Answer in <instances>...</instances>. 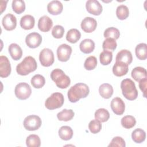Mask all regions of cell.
<instances>
[{
  "instance_id": "13",
  "label": "cell",
  "mask_w": 147,
  "mask_h": 147,
  "mask_svg": "<svg viewBox=\"0 0 147 147\" xmlns=\"http://www.w3.org/2000/svg\"><path fill=\"white\" fill-rule=\"evenodd\" d=\"M81 28L86 33H91L94 32L97 26L96 21L92 17H85L81 22Z\"/></svg>"
},
{
  "instance_id": "14",
  "label": "cell",
  "mask_w": 147,
  "mask_h": 147,
  "mask_svg": "<svg viewBox=\"0 0 147 147\" xmlns=\"http://www.w3.org/2000/svg\"><path fill=\"white\" fill-rule=\"evenodd\" d=\"M111 109L116 115H122L123 114L125 109L124 102L121 98L115 97L111 102Z\"/></svg>"
},
{
  "instance_id": "18",
  "label": "cell",
  "mask_w": 147,
  "mask_h": 147,
  "mask_svg": "<svg viewBox=\"0 0 147 147\" xmlns=\"http://www.w3.org/2000/svg\"><path fill=\"white\" fill-rule=\"evenodd\" d=\"M63 9V5L61 2L57 0L51 1L47 5L48 11L52 15L60 14Z\"/></svg>"
},
{
  "instance_id": "7",
  "label": "cell",
  "mask_w": 147,
  "mask_h": 147,
  "mask_svg": "<svg viewBox=\"0 0 147 147\" xmlns=\"http://www.w3.org/2000/svg\"><path fill=\"white\" fill-rule=\"evenodd\" d=\"M41 124L42 121L41 118L36 115L27 116L23 122L25 129L29 131H34L38 129L41 126Z\"/></svg>"
},
{
  "instance_id": "38",
  "label": "cell",
  "mask_w": 147,
  "mask_h": 147,
  "mask_svg": "<svg viewBox=\"0 0 147 147\" xmlns=\"http://www.w3.org/2000/svg\"><path fill=\"white\" fill-rule=\"evenodd\" d=\"M117 46V42L115 41V40L113 38H106L103 42L102 44V48L103 50H107V51H114Z\"/></svg>"
},
{
  "instance_id": "9",
  "label": "cell",
  "mask_w": 147,
  "mask_h": 147,
  "mask_svg": "<svg viewBox=\"0 0 147 147\" xmlns=\"http://www.w3.org/2000/svg\"><path fill=\"white\" fill-rule=\"evenodd\" d=\"M72 51V48L68 44H61L57 49V56L58 60L62 62L68 61L71 56Z\"/></svg>"
},
{
  "instance_id": "2",
  "label": "cell",
  "mask_w": 147,
  "mask_h": 147,
  "mask_svg": "<svg viewBox=\"0 0 147 147\" xmlns=\"http://www.w3.org/2000/svg\"><path fill=\"white\" fill-rule=\"evenodd\" d=\"M37 67V64L34 57L30 56L25 57L24 60L16 67L18 74L25 76L34 71Z\"/></svg>"
},
{
  "instance_id": "6",
  "label": "cell",
  "mask_w": 147,
  "mask_h": 147,
  "mask_svg": "<svg viewBox=\"0 0 147 147\" xmlns=\"http://www.w3.org/2000/svg\"><path fill=\"white\" fill-rule=\"evenodd\" d=\"M14 93L16 97L19 99L25 100L30 96L32 89L29 84L25 82H21L16 85Z\"/></svg>"
},
{
  "instance_id": "15",
  "label": "cell",
  "mask_w": 147,
  "mask_h": 147,
  "mask_svg": "<svg viewBox=\"0 0 147 147\" xmlns=\"http://www.w3.org/2000/svg\"><path fill=\"white\" fill-rule=\"evenodd\" d=\"M2 25L7 30H12L17 26V18L11 13L6 14L2 18Z\"/></svg>"
},
{
  "instance_id": "17",
  "label": "cell",
  "mask_w": 147,
  "mask_h": 147,
  "mask_svg": "<svg viewBox=\"0 0 147 147\" xmlns=\"http://www.w3.org/2000/svg\"><path fill=\"white\" fill-rule=\"evenodd\" d=\"M133 60V56L130 51L127 49H122L120 51L116 56L115 61L123 62L128 65L131 64Z\"/></svg>"
},
{
  "instance_id": "42",
  "label": "cell",
  "mask_w": 147,
  "mask_h": 147,
  "mask_svg": "<svg viewBox=\"0 0 147 147\" xmlns=\"http://www.w3.org/2000/svg\"><path fill=\"white\" fill-rule=\"evenodd\" d=\"M126 146L125 141L121 137L117 136L114 137L109 146H120V147H125Z\"/></svg>"
},
{
  "instance_id": "31",
  "label": "cell",
  "mask_w": 147,
  "mask_h": 147,
  "mask_svg": "<svg viewBox=\"0 0 147 147\" xmlns=\"http://www.w3.org/2000/svg\"><path fill=\"white\" fill-rule=\"evenodd\" d=\"M30 83L34 88H41L44 86L45 83V80L42 75L36 74L32 77L30 80Z\"/></svg>"
},
{
  "instance_id": "4",
  "label": "cell",
  "mask_w": 147,
  "mask_h": 147,
  "mask_svg": "<svg viewBox=\"0 0 147 147\" xmlns=\"http://www.w3.org/2000/svg\"><path fill=\"white\" fill-rule=\"evenodd\" d=\"M51 78L55 82L56 86L61 89L67 88L71 83L69 76L65 75L64 71L59 68L55 69L51 72Z\"/></svg>"
},
{
  "instance_id": "12",
  "label": "cell",
  "mask_w": 147,
  "mask_h": 147,
  "mask_svg": "<svg viewBox=\"0 0 147 147\" xmlns=\"http://www.w3.org/2000/svg\"><path fill=\"white\" fill-rule=\"evenodd\" d=\"M11 65L9 60L5 56H0V76L6 78L11 73Z\"/></svg>"
},
{
  "instance_id": "25",
  "label": "cell",
  "mask_w": 147,
  "mask_h": 147,
  "mask_svg": "<svg viewBox=\"0 0 147 147\" xmlns=\"http://www.w3.org/2000/svg\"><path fill=\"white\" fill-rule=\"evenodd\" d=\"M59 136L63 140H69L73 136V130L68 126H63L59 130Z\"/></svg>"
},
{
  "instance_id": "40",
  "label": "cell",
  "mask_w": 147,
  "mask_h": 147,
  "mask_svg": "<svg viewBox=\"0 0 147 147\" xmlns=\"http://www.w3.org/2000/svg\"><path fill=\"white\" fill-rule=\"evenodd\" d=\"M88 129L92 133L96 134L99 133L102 129L101 122L96 119L92 120L88 123Z\"/></svg>"
},
{
  "instance_id": "41",
  "label": "cell",
  "mask_w": 147,
  "mask_h": 147,
  "mask_svg": "<svg viewBox=\"0 0 147 147\" xmlns=\"http://www.w3.org/2000/svg\"><path fill=\"white\" fill-rule=\"evenodd\" d=\"M64 33V28L59 25H55L52 30V35L56 38H61Z\"/></svg>"
},
{
  "instance_id": "20",
  "label": "cell",
  "mask_w": 147,
  "mask_h": 147,
  "mask_svg": "<svg viewBox=\"0 0 147 147\" xmlns=\"http://www.w3.org/2000/svg\"><path fill=\"white\" fill-rule=\"evenodd\" d=\"M35 24V20L33 16L26 14L21 17L20 20V25L22 28L25 30L32 29Z\"/></svg>"
},
{
  "instance_id": "36",
  "label": "cell",
  "mask_w": 147,
  "mask_h": 147,
  "mask_svg": "<svg viewBox=\"0 0 147 147\" xmlns=\"http://www.w3.org/2000/svg\"><path fill=\"white\" fill-rule=\"evenodd\" d=\"M121 122L122 126L123 127L126 129H130L135 126L136 123V120L133 116L128 115L124 116L121 119Z\"/></svg>"
},
{
  "instance_id": "28",
  "label": "cell",
  "mask_w": 147,
  "mask_h": 147,
  "mask_svg": "<svg viewBox=\"0 0 147 147\" xmlns=\"http://www.w3.org/2000/svg\"><path fill=\"white\" fill-rule=\"evenodd\" d=\"M81 37V33L77 29H71L66 35V40L72 43H76Z\"/></svg>"
},
{
  "instance_id": "33",
  "label": "cell",
  "mask_w": 147,
  "mask_h": 147,
  "mask_svg": "<svg viewBox=\"0 0 147 147\" xmlns=\"http://www.w3.org/2000/svg\"><path fill=\"white\" fill-rule=\"evenodd\" d=\"M116 15L117 18L121 20L126 19L129 15V10L128 7L124 5L118 6L116 9Z\"/></svg>"
},
{
  "instance_id": "43",
  "label": "cell",
  "mask_w": 147,
  "mask_h": 147,
  "mask_svg": "<svg viewBox=\"0 0 147 147\" xmlns=\"http://www.w3.org/2000/svg\"><path fill=\"white\" fill-rule=\"evenodd\" d=\"M146 83H147V78H144L139 81V87L140 90L144 93V96L146 97Z\"/></svg>"
},
{
  "instance_id": "11",
  "label": "cell",
  "mask_w": 147,
  "mask_h": 147,
  "mask_svg": "<svg viewBox=\"0 0 147 147\" xmlns=\"http://www.w3.org/2000/svg\"><path fill=\"white\" fill-rule=\"evenodd\" d=\"M86 8L87 11L93 15L99 16L102 12V6L96 0H88L86 2Z\"/></svg>"
},
{
  "instance_id": "39",
  "label": "cell",
  "mask_w": 147,
  "mask_h": 147,
  "mask_svg": "<svg viewBox=\"0 0 147 147\" xmlns=\"http://www.w3.org/2000/svg\"><path fill=\"white\" fill-rule=\"evenodd\" d=\"M97 65V59L94 56L88 57L84 63V67L87 70H92Z\"/></svg>"
},
{
  "instance_id": "29",
  "label": "cell",
  "mask_w": 147,
  "mask_h": 147,
  "mask_svg": "<svg viewBox=\"0 0 147 147\" xmlns=\"http://www.w3.org/2000/svg\"><path fill=\"white\" fill-rule=\"evenodd\" d=\"M75 113L72 109H63L57 114V117L59 121H68L71 120L74 117Z\"/></svg>"
},
{
  "instance_id": "8",
  "label": "cell",
  "mask_w": 147,
  "mask_h": 147,
  "mask_svg": "<svg viewBox=\"0 0 147 147\" xmlns=\"http://www.w3.org/2000/svg\"><path fill=\"white\" fill-rule=\"evenodd\" d=\"M39 60L42 66H51L52 64H53L55 60L53 52L49 48L43 49L40 53Z\"/></svg>"
},
{
  "instance_id": "5",
  "label": "cell",
  "mask_w": 147,
  "mask_h": 147,
  "mask_svg": "<svg viewBox=\"0 0 147 147\" xmlns=\"http://www.w3.org/2000/svg\"><path fill=\"white\" fill-rule=\"evenodd\" d=\"M64 102V96L61 93L54 92L46 99L45 106L49 110H54L61 107Z\"/></svg>"
},
{
  "instance_id": "37",
  "label": "cell",
  "mask_w": 147,
  "mask_h": 147,
  "mask_svg": "<svg viewBox=\"0 0 147 147\" xmlns=\"http://www.w3.org/2000/svg\"><path fill=\"white\" fill-rule=\"evenodd\" d=\"M13 10L17 14H21L25 11V3L22 0H13L11 4Z\"/></svg>"
},
{
  "instance_id": "3",
  "label": "cell",
  "mask_w": 147,
  "mask_h": 147,
  "mask_svg": "<svg viewBox=\"0 0 147 147\" xmlns=\"http://www.w3.org/2000/svg\"><path fill=\"white\" fill-rule=\"evenodd\" d=\"M122 93L125 98L129 100H133L138 96V91L134 82L129 78L123 79L121 83Z\"/></svg>"
},
{
  "instance_id": "27",
  "label": "cell",
  "mask_w": 147,
  "mask_h": 147,
  "mask_svg": "<svg viewBox=\"0 0 147 147\" xmlns=\"http://www.w3.org/2000/svg\"><path fill=\"white\" fill-rule=\"evenodd\" d=\"M131 138L134 142L137 144L142 143L146 138L145 131L140 128L136 129L131 133Z\"/></svg>"
},
{
  "instance_id": "30",
  "label": "cell",
  "mask_w": 147,
  "mask_h": 147,
  "mask_svg": "<svg viewBox=\"0 0 147 147\" xmlns=\"http://www.w3.org/2000/svg\"><path fill=\"white\" fill-rule=\"evenodd\" d=\"M95 118L100 122H105L108 121L110 118V114L108 110L105 109L100 108L95 112Z\"/></svg>"
},
{
  "instance_id": "26",
  "label": "cell",
  "mask_w": 147,
  "mask_h": 147,
  "mask_svg": "<svg viewBox=\"0 0 147 147\" xmlns=\"http://www.w3.org/2000/svg\"><path fill=\"white\" fill-rule=\"evenodd\" d=\"M136 57L141 60H144L147 58V45L145 43L138 44L135 49Z\"/></svg>"
},
{
  "instance_id": "24",
  "label": "cell",
  "mask_w": 147,
  "mask_h": 147,
  "mask_svg": "<svg viewBox=\"0 0 147 147\" xmlns=\"http://www.w3.org/2000/svg\"><path fill=\"white\" fill-rule=\"evenodd\" d=\"M99 92L102 98L109 99L113 94V88L112 86L109 83H103L99 86Z\"/></svg>"
},
{
  "instance_id": "34",
  "label": "cell",
  "mask_w": 147,
  "mask_h": 147,
  "mask_svg": "<svg viewBox=\"0 0 147 147\" xmlns=\"http://www.w3.org/2000/svg\"><path fill=\"white\" fill-rule=\"evenodd\" d=\"M26 144L28 147H39L41 145L40 138L36 134H30L26 139Z\"/></svg>"
},
{
  "instance_id": "32",
  "label": "cell",
  "mask_w": 147,
  "mask_h": 147,
  "mask_svg": "<svg viewBox=\"0 0 147 147\" xmlns=\"http://www.w3.org/2000/svg\"><path fill=\"white\" fill-rule=\"evenodd\" d=\"M99 59L101 64L103 65H109L113 59V53L111 51L103 50L99 55Z\"/></svg>"
},
{
  "instance_id": "19",
  "label": "cell",
  "mask_w": 147,
  "mask_h": 147,
  "mask_svg": "<svg viewBox=\"0 0 147 147\" xmlns=\"http://www.w3.org/2000/svg\"><path fill=\"white\" fill-rule=\"evenodd\" d=\"M128 65L121 61H116L113 67V72L116 76H122L128 72Z\"/></svg>"
},
{
  "instance_id": "35",
  "label": "cell",
  "mask_w": 147,
  "mask_h": 147,
  "mask_svg": "<svg viewBox=\"0 0 147 147\" xmlns=\"http://www.w3.org/2000/svg\"><path fill=\"white\" fill-rule=\"evenodd\" d=\"M104 37L106 38H113L117 40L120 36L119 30L114 27H110L107 28L104 32Z\"/></svg>"
},
{
  "instance_id": "21",
  "label": "cell",
  "mask_w": 147,
  "mask_h": 147,
  "mask_svg": "<svg viewBox=\"0 0 147 147\" xmlns=\"http://www.w3.org/2000/svg\"><path fill=\"white\" fill-rule=\"evenodd\" d=\"M8 51L11 58L14 60H20L22 55V50L18 44L16 43L11 44L8 48Z\"/></svg>"
},
{
  "instance_id": "1",
  "label": "cell",
  "mask_w": 147,
  "mask_h": 147,
  "mask_svg": "<svg viewBox=\"0 0 147 147\" xmlns=\"http://www.w3.org/2000/svg\"><path fill=\"white\" fill-rule=\"evenodd\" d=\"M88 86L83 83H78L72 86L68 91V98L72 103L77 102L80 99L84 98L89 94Z\"/></svg>"
},
{
  "instance_id": "22",
  "label": "cell",
  "mask_w": 147,
  "mask_h": 147,
  "mask_svg": "<svg viewBox=\"0 0 147 147\" xmlns=\"http://www.w3.org/2000/svg\"><path fill=\"white\" fill-rule=\"evenodd\" d=\"M80 50L84 53H90L95 48V42L93 40L90 38L83 40L79 45Z\"/></svg>"
},
{
  "instance_id": "23",
  "label": "cell",
  "mask_w": 147,
  "mask_h": 147,
  "mask_svg": "<svg viewBox=\"0 0 147 147\" xmlns=\"http://www.w3.org/2000/svg\"><path fill=\"white\" fill-rule=\"evenodd\" d=\"M131 77L136 81L140 80L147 78V72L145 68L141 67H137L133 69L131 72Z\"/></svg>"
},
{
  "instance_id": "10",
  "label": "cell",
  "mask_w": 147,
  "mask_h": 147,
  "mask_svg": "<svg viewBox=\"0 0 147 147\" xmlns=\"http://www.w3.org/2000/svg\"><path fill=\"white\" fill-rule=\"evenodd\" d=\"M42 42L41 36L37 32H32L28 34L25 38V42L30 48L38 47Z\"/></svg>"
},
{
  "instance_id": "16",
  "label": "cell",
  "mask_w": 147,
  "mask_h": 147,
  "mask_svg": "<svg viewBox=\"0 0 147 147\" xmlns=\"http://www.w3.org/2000/svg\"><path fill=\"white\" fill-rule=\"evenodd\" d=\"M53 26V21L48 16H43L40 17L38 21V28L43 32L49 31Z\"/></svg>"
}]
</instances>
